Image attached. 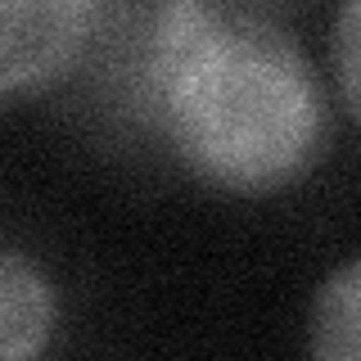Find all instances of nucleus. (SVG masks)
<instances>
[{
	"label": "nucleus",
	"instance_id": "obj_1",
	"mask_svg": "<svg viewBox=\"0 0 361 361\" xmlns=\"http://www.w3.org/2000/svg\"><path fill=\"white\" fill-rule=\"evenodd\" d=\"M145 82L176 158L226 195H271L312 167L325 140L316 68L285 27L163 0Z\"/></svg>",
	"mask_w": 361,
	"mask_h": 361
},
{
	"label": "nucleus",
	"instance_id": "obj_2",
	"mask_svg": "<svg viewBox=\"0 0 361 361\" xmlns=\"http://www.w3.org/2000/svg\"><path fill=\"white\" fill-rule=\"evenodd\" d=\"M104 0H0V99L59 82L95 37Z\"/></svg>",
	"mask_w": 361,
	"mask_h": 361
},
{
	"label": "nucleus",
	"instance_id": "obj_3",
	"mask_svg": "<svg viewBox=\"0 0 361 361\" xmlns=\"http://www.w3.org/2000/svg\"><path fill=\"white\" fill-rule=\"evenodd\" d=\"M59 325V289L37 257L0 248V361L37 357Z\"/></svg>",
	"mask_w": 361,
	"mask_h": 361
},
{
	"label": "nucleus",
	"instance_id": "obj_4",
	"mask_svg": "<svg viewBox=\"0 0 361 361\" xmlns=\"http://www.w3.org/2000/svg\"><path fill=\"white\" fill-rule=\"evenodd\" d=\"M307 348L321 361H357L361 357V262L343 267L316 289L307 316Z\"/></svg>",
	"mask_w": 361,
	"mask_h": 361
},
{
	"label": "nucleus",
	"instance_id": "obj_5",
	"mask_svg": "<svg viewBox=\"0 0 361 361\" xmlns=\"http://www.w3.org/2000/svg\"><path fill=\"white\" fill-rule=\"evenodd\" d=\"M357 45H361V0H343L338 5V23H334V82H338V104H343L348 118H357Z\"/></svg>",
	"mask_w": 361,
	"mask_h": 361
}]
</instances>
